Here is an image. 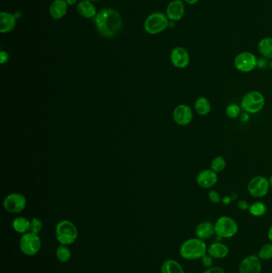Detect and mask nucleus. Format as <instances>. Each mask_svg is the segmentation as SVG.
<instances>
[{
  "label": "nucleus",
  "instance_id": "obj_1",
  "mask_svg": "<svg viewBox=\"0 0 272 273\" xmlns=\"http://www.w3.org/2000/svg\"><path fill=\"white\" fill-rule=\"evenodd\" d=\"M99 34L105 38H112L119 33L122 27V16L112 8H104L93 18Z\"/></svg>",
  "mask_w": 272,
  "mask_h": 273
},
{
  "label": "nucleus",
  "instance_id": "obj_2",
  "mask_svg": "<svg viewBox=\"0 0 272 273\" xmlns=\"http://www.w3.org/2000/svg\"><path fill=\"white\" fill-rule=\"evenodd\" d=\"M208 247L205 240L199 238H190L180 245V255L185 260H200L207 253Z\"/></svg>",
  "mask_w": 272,
  "mask_h": 273
},
{
  "label": "nucleus",
  "instance_id": "obj_3",
  "mask_svg": "<svg viewBox=\"0 0 272 273\" xmlns=\"http://www.w3.org/2000/svg\"><path fill=\"white\" fill-rule=\"evenodd\" d=\"M78 237L79 231L73 222L63 220L57 224L55 238L59 244L69 246L76 241Z\"/></svg>",
  "mask_w": 272,
  "mask_h": 273
},
{
  "label": "nucleus",
  "instance_id": "obj_4",
  "mask_svg": "<svg viewBox=\"0 0 272 273\" xmlns=\"http://www.w3.org/2000/svg\"><path fill=\"white\" fill-rule=\"evenodd\" d=\"M265 105V98L258 90L247 92L241 100L240 106L244 112L256 114L260 112Z\"/></svg>",
  "mask_w": 272,
  "mask_h": 273
},
{
  "label": "nucleus",
  "instance_id": "obj_5",
  "mask_svg": "<svg viewBox=\"0 0 272 273\" xmlns=\"http://www.w3.org/2000/svg\"><path fill=\"white\" fill-rule=\"evenodd\" d=\"M169 18L163 12H153L144 20V29L149 34H158L164 32L169 26Z\"/></svg>",
  "mask_w": 272,
  "mask_h": 273
},
{
  "label": "nucleus",
  "instance_id": "obj_6",
  "mask_svg": "<svg viewBox=\"0 0 272 273\" xmlns=\"http://www.w3.org/2000/svg\"><path fill=\"white\" fill-rule=\"evenodd\" d=\"M214 225L216 234L219 238L229 239L235 237L238 233V224L233 218L228 216L219 217Z\"/></svg>",
  "mask_w": 272,
  "mask_h": 273
},
{
  "label": "nucleus",
  "instance_id": "obj_7",
  "mask_svg": "<svg viewBox=\"0 0 272 273\" xmlns=\"http://www.w3.org/2000/svg\"><path fill=\"white\" fill-rule=\"evenodd\" d=\"M42 243L38 235L28 232L24 233L19 239V249L27 256H34L40 251Z\"/></svg>",
  "mask_w": 272,
  "mask_h": 273
},
{
  "label": "nucleus",
  "instance_id": "obj_8",
  "mask_svg": "<svg viewBox=\"0 0 272 273\" xmlns=\"http://www.w3.org/2000/svg\"><path fill=\"white\" fill-rule=\"evenodd\" d=\"M270 188L268 178L261 175L252 177L247 184V191L249 194L255 198L265 197L268 195Z\"/></svg>",
  "mask_w": 272,
  "mask_h": 273
},
{
  "label": "nucleus",
  "instance_id": "obj_9",
  "mask_svg": "<svg viewBox=\"0 0 272 273\" xmlns=\"http://www.w3.org/2000/svg\"><path fill=\"white\" fill-rule=\"evenodd\" d=\"M258 65V58L253 53L243 51L239 53L234 58V66L238 71L249 73L254 70Z\"/></svg>",
  "mask_w": 272,
  "mask_h": 273
},
{
  "label": "nucleus",
  "instance_id": "obj_10",
  "mask_svg": "<svg viewBox=\"0 0 272 273\" xmlns=\"http://www.w3.org/2000/svg\"><path fill=\"white\" fill-rule=\"evenodd\" d=\"M3 208L10 213H19L27 206V199L22 193H13L7 195L3 200Z\"/></svg>",
  "mask_w": 272,
  "mask_h": 273
},
{
  "label": "nucleus",
  "instance_id": "obj_11",
  "mask_svg": "<svg viewBox=\"0 0 272 273\" xmlns=\"http://www.w3.org/2000/svg\"><path fill=\"white\" fill-rule=\"evenodd\" d=\"M173 119L178 125L186 126L193 120V111L189 105L180 104L173 110Z\"/></svg>",
  "mask_w": 272,
  "mask_h": 273
},
{
  "label": "nucleus",
  "instance_id": "obj_12",
  "mask_svg": "<svg viewBox=\"0 0 272 273\" xmlns=\"http://www.w3.org/2000/svg\"><path fill=\"white\" fill-rule=\"evenodd\" d=\"M170 60L176 68L185 69L190 63V55L185 48L176 47L172 50L170 53Z\"/></svg>",
  "mask_w": 272,
  "mask_h": 273
},
{
  "label": "nucleus",
  "instance_id": "obj_13",
  "mask_svg": "<svg viewBox=\"0 0 272 273\" xmlns=\"http://www.w3.org/2000/svg\"><path fill=\"white\" fill-rule=\"evenodd\" d=\"M260 259L256 255H250L246 256L240 264V273H261L262 264Z\"/></svg>",
  "mask_w": 272,
  "mask_h": 273
},
{
  "label": "nucleus",
  "instance_id": "obj_14",
  "mask_svg": "<svg viewBox=\"0 0 272 273\" xmlns=\"http://www.w3.org/2000/svg\"><path fill=\"white\" fill-rule=\"evenodd\" d=\"M196 181L200 188H211L216 186L218 182V176L217 173L211 171V169H206L198 173Z\"/></svg>",
  "mask_w": 272,
  "mask_h": 273
},
{
  "label": "nucleus",
  "instance_id": "obj_15",
  "mask_svg": "<svg viewBox=\"0 0 272 273\" xmlns=\"http://www.w3.org/2000/svg\"><path fill=\"white\" fill-rule=\"evenodd\" d=\"M185 13V6L182 0H173L168 5L165 15L169 21L176 22L184 17Z\"/></svg>",
  "mask_w": 272,
  "mask_h": 273
},
{
  "label": "nucleus",
  "instance_id": "obj_16",
  "mask_svg": "<svg viewBox=\"0 0 272 273\" xmlns=\"http://www.w3.org/2000/svg\"><path fill=\"white\" fill-rule=\"evenodd\" d=\"M16 26V17L10 12H2L0 13V32L7 34L12 32Z\"/></svg>",
  "mask_w": 272,
  "mask_h": 273
},
{
  "label": "nucleus",
  "instance_id": "obj_17",
  "mask_svg": "<svg viewBox=\"0 0 272 273\" xmlns=\"http://www.w3.org/2000/svg\"><path fill=\"white\" fill-rule=\"evenodd\" d=\"M216 234L215 231V225L211 222H203L198 224L195 229V235L196 238L199 239H210Z\"/></svg>",
  "mask_w": 272,
  "mask_h": 273
},
{
  "label": "nucleus",
  "instance_id": "obj_18",
  "mask_svg": "<svg viewBox=\"0 0 272 273\" xmlns=\"http://www.w3.org/2000/svg\"><path fill=\"white\" fill-rule=\"evenodd\" d=\"M67 9L68 4L65 0H54L49 6V15L54 19L58 20L66 15Z\"/></svg>",
  "mask_w": 272,
  "mask_h": 273
},
{
  "label": "nucleus",
  "instance_id": "obj_19",
  "mask_svg": "<svg viewBox=\"0 0 272 273\" xmlns=\"http://www.w3.org/2000/svg\"><path fill=\"white\" fill-rule=\"evenodd\" d=\"M208 254L213 259H224L229 254V249L221 242H214L208 247Z\"/></svg>",
  "mask_w": 272,
  "mask_h": 273
},
{
  "label": "nucleus",
  "instance_id": "obj_20",
  "mask_svg": "<svg viewBox=\"0 0 272 273\" xmlns=\"http://www.w3.org/2000/svg\"><path fill=\"white\" fill-rule=\"evenodd\" d=\"M77 11L80 16L86 18H94L97 15V9L90 0H82L77 5Z\"/></svg>",
  "mask_w": 272,
  "mask_h": 273
},
{
  "label": "nucleus",
  "instance_id": "obj_21",
  "mask_svg": "<svg viewBox=\"0 0 272 273\" xmlns=\"http://www.w3.org/2000/svg\"><path fill=\"white\" fill-rule=\"evenodd\" d=\"M258 51L263 58L272 59V37L261 38L258 43Z\"/></svg>",
  "mask_w": 272,
  "mask_h": 273
},
{
  "label": "nucleus",
  "instance_id": "obj_22",
  "mask_svg": "<svg viewBox=\"0 0 272 273\" xmlns=\"http://www.w3.org/2000/svg\"><path fill=\"white\" fill-rule=\"evenodd\" d=\"M195 110L200 116H205L211 112V105L209 100L206 97L198 98L195 102Z\"/></svg>",
  "mask_w": 272,
  "mask_h": 273
},
{
  "label": "nucleus",
  "instance_id": "obj_23",
  "mask_svg": "<svg viewBox=\"0 0 272 273\" xmlns=\"http://www.w3.org/2000/svg\"><path fill=\"white\" fill-rule=\"evenodd\" d=\"M161 273H185L181 264L173 259L164 260L160 268Z\"/></svg>",
  "mask_w": 272,
  "mask_h": 273
},
{
  "label": "nucleus",
  "instance_id": "obj_24",
  "mask_svg": "<svg viewBox=\"0 0 272 273\" xmlns=\"http://www.w3.org/2000/svg\"><path fill=\"white\" fill-rule=\"evenodd\" d=\"M31 221L23 217H18L15 218L12 222V227L16 233L24 234L30 232Z\"/></svg>",
  "mask_w": 272,
  "mask_h": 273
},
{
  "label": "nucleus",
  "instance_id": "obj_25",
  "mask_svg": "<svg viewBox=\"0 0 272 273\" xmlns=\"http://www.w3.org/2000/svg\"><path fill=\"white\" fill-rule=\"evenodd\" d=\"M267 205L263 202H256L249 207V213L254 217H259L265 215L267 213Z\"/></svg>",
  "mask_w": 272,
  "mask_h": 273
},
{
  "label": "nucleus",
  "instance_id": "obj_26",
  "mask_svg": "<svg viewBox=\"0 0 272 273\" xmlns=\"http://www.w3.org/2000/svg\"><path fill=\"white\" fill-rule=\"evenodd\" d=\"M56 257L61 263H67L71 258V251L66 245L60 244L56 249Z\"/></svg>",
  "mask_w": 272,
  "mask_h": 273
},
{
  "label": "nucleus",
  "instance_id": "obj_27",
  "mask_svg": "<svg viewBox=\"0 0 272 273\" xmlns=\"http://www.w3.org/2000/svg\"><path fill=\"white\" fill-rule=\"evenodd\" d=\"M226 166H227V161L225 160L224 157L222 156H217V157H214L211 161L210 169L216 173H218V172L224 171Z\"/></svg>",
  "mask_w": 272,
  "mask_h": 273
},
{
  "label": "nucleus",
  "instance_id": "obj_28",
  "mask_svg": "<svg viewBox=\"0 0 272 273\" xmlns=\"http://www.w3.org/2000/svg\"><path fill=\"white\" fill-rule=\"evenodd\" d=\"M242 110H243L242 108L238 104L232 103V104L227 105V108H226V114L230 119H236L240 116Z\"/></svg>",
  "mask_w": 272,
  "mask_h": 273
},
{
  "label": "nucleus",
  "instance_id": "obj_29",
  "mask_svg": "<svg viewBox=\"0 0 272 273\" xmlns=\"http://www.w3.org/2000/svg\"><path fill=\"white\" fill-rule=\"evenodd\" d=\"M258 256L260 260H269L272 259V243L265 244L261 247L258 253Z\"/></svg>",
  "mask_w": 272,
  "mask_h": 273
},
{
  "label": "nucleus",
  "instance_id": "obj_30",
  "mask_svg": "<svg viewBox=\"0 0 272 273\" xmlns=\"http://www.w3.org/2000/svg\"><path fill=\"white\" fill-rule=\"evenodd\" d=\"M43 222L40 219H38L37 217H34L31 221V225H30V232L34 233L38 235L42 229H43Z\"/></svg>",
  "mask_w": 272,
  "mask_h": 273
},
{
  "label": "nucleus",
  "instance_id": "obj_31",
  "mask_svg": "<svg viewBox=\"0 0 272 273\" xmlns=\"http://www.w3.org/2000/svg\"><path fill=\"white\" fill-rule=\"evenodd\" d=\"M200 260H201L203 266L205 267L206 269H209V268L212 267V264H213V258L211 257V256L208 255V253H206Z\"/></svg>",
  "mask_w": 272,
  "mask_h": 273
},
{
  "label": "nucleus",
  "instance_id": "obj_32",
  "mask_svg": "<svg viewBox=\"0 0 272 273\" xmlns=\"http://www.w3.org/2000/svg\"><path fill=\"white\" fill-rule=\"evenodd\" d=\"M208 198H209L211 202H212L214 204H218V203L221 202V196L219 194L218 192H216V191H209V193H208Z\"/></svg>",
  "mask_w": 272,
  "mask_h": 273
},
{
  "label": "nucleus",
  "instance_id": "obj_33",
  "mask_svg": "<svg viewBox=\"0 0 272 273\" xmlns=\"http://www.w3.org/2000/svg\"><path fill=\"white\" fill-rule=\"evenodd\" d=\"M203 273H225L224 269L218 266H212L209 269H207Z\"/></svg>",
  "mask_w": 272,
  "mask_h": 273
},
{
  "label": "nucleus",
  "instance_id": "obj_34",
  "mask_svg": "<svg viewBox=\"0 0 272 273\" xmlns=\"http://www.w3.org/2000/svg\"><path fill=\"white\" fill-rule=\"evenodd\" d=\"M268 66V59L265 58H258V65H257V68H260V69H264V68H267Z\"/></svg>",
  "mask_w": 272,
  "mask_h": 273
},
{
  "label": "nucleus",
  "instance_id": "obj_35",
  "mask_svg": "<svg viewBox=\"0 0 272 273\" xmlns=\"http://www.w3.org/2000/svg\"><path fill=\"white\" fill-rule=\"evenodd\" d=\"M8 60H9V55L7 52L4 51H1V52H0V63H1V64L7 63Z\"/></svg>",
  "mask_w": 272,
  "mask_h": 273
},
{
  "label": "nucleus",
  "instance_id": "obj_36",
  "mask_svg": "<svg viewBox=\"0 0 272 273\" xmlns=\"http://www.w3.org/2000/svg\"><path fill=\"white\" fill-rule=\"evenodd\" d=\"M237 206H238V208L241 209V210H248L250 207L248 203L246 202L245 201H243V200L240 201V202H238V204H237Z\"/></svg>",
  "mask_w": 272,
  "mask_h": 273
},
{
  "label": "nucleus",
  "instance_id": "obj_37",
  "mask_svg": "<svg viewBox=\"0 0 272 273\" xmlns=\"http://www.w3.org/2000/svg\"><path fill=\"white\" fill-rule=\"evenodd\" d=\"M249 114L248 113L244 112V111L241 113L240 116L241 121H243V122L248 121L249 120Z\"/></svg>",
  "mask_w": 272,
  "mask_h": 273
},
{
  "label": "nucleus",
  "instance_id": "obj_38",
  "mask_svg": "<svg viewBox=\"0 0 272 273\" xmlns=\"http://www.w3.org/2000/svg\"><path fill=\"white\" fill-rule=\"evenodd\" d=\"M223 203L225 205H229L232 202V198L230 197H224V199L222 200Z\"/></svg>",
  "mask_w": 272,
  "mask_h": 273
},
{
  "label": "nucleus",
  "instance_id": "obj_39",
  "mask_svg": "<svg viewBox=\"0 0 272 273\" xmlns=\"http://www.w3.org/2000/svg\"><path fill=\"white\" fill-rule=\"evenodd\" d=\"M184 2H186L187 4L195 5L199 2V0H184Z\"/></svg>",
  "mask_w": 272,
  "mask_h": 273
},
{
  "label": "nucleus",
  "instance_id": "obj_40",
  "mask_svg": "<svg viewBox=\"0 0 272 273\" xmlns=\"http://www.w3.org/2000/svg\"><path fill=\"white\" fill-rule=\"evenodd\" d=\"M268 239H269V240H270V241L272 243V225L270 227V228H269V230H268Z\"/></svg>",
  "mask_w": 272,
  "mask_h": 273
},
{
  "label": "nucleus",
  "instance_id": "obj_41",
  "mask_svg": "<svg viewBox=\"0 0 272 273\" xmlns=\"http://www.w3.org/2000/svg\"><path fill=\"white\" fill-rule=\"evenodd\" d=\"M78 0H65V2H67L68 5H74L76 3Z\"/></svg>",
  "mask_w": 272,
  "mask_h": 273
},
{
  "label": "nucleus",
  "instance_id": "obj_42",
  "mask_svg": "<svg viewBox=\"0 0 272 273\" xmlns=\"http://www.w3.org/2000/svg\"><path fill=\"white\" fill-rule=\"evenodd\" d=\"M268 181H269V184H270L271 188H272V175L269 178H268Z\"/></svg>",
  "mask_w": 272,
  "mask_h": 273
},
{
  "label": "nucleus",
  "instance_id": "obj_43",
  "mask_svg": "<svg viewBox=\"0 0 272 273\" xmlns=\"http://www.w3.org/2000/svg\"><path fill=\"white\" fill-rule=\"evenodd\" d=\"M90 2H98V1H101V0H90Z\"/></svg>",
  "mask_w": 272,
  "mask_h": 273
},
{
  "label": "nucleus",
  "instance_id": "obj_44",
  "mask_svg": "<svg viewBox=\"0 0 272 273\" xmlns=\"http://www.w3.org/2000/svg\"><path fill=\"white\" fill-rule=\"evenodd\" d=\"M270 67H271V68H272V63H270Z\"/></svg>",
  "mask_w": 272,
  "mask_h": 273
}]
</instances>
